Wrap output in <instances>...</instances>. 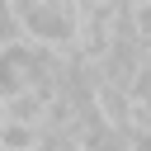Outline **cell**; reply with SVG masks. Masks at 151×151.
<instances>
[{"mask_svg": "<svg viewBox=\"0 0 151 151\" xmlns=\"http://www.w3.org/2000/svg\"><path fill=\"white\" fill-rule=\"evenodd\" d=\"M0 123H5V99H0Z\"/></svg>", "mask_w": 151, "mask_h": 151, "instance_id": "cell-5", "label": "cell"}, {"mask_svg": "<svg viewBox=\"0 0 151 151\" xmlns=\"http://www.w3.org/2000/svg\"><path fill=\"white\" fill-rule=\"evenodd\" d=\"M127 99H132V109L137 104H151V57L137 66V76L127 80Z\"/></svg>", "mask_w": 151, "mask_h": 151, "instance_id": "cell-3", "label": "cell"}, {"mask_svg": "<svg viewBox=\"0 0 151 151\" xmlns=\"http://www.w3.org/2000/svg\"><path fill=\"white\" fill-rule=\"evenodd\" d=\"M0 151H42V127L38 123H19L5 113L0 123Z\"/></svg>", "mask_w": 151, "mask_h": 151, "instance_id": "cell-1", "label": "cell"}, {"mask_svg": "<svg viewBox=\"0 0 151 151\" xmlns=\"http://www.w3.org/2000/svg\"><path fill=\"white\" fill-rule=\"evenodd\" d=\"M127 127H132V132H146V137H151V104H137V109H132V123H127Z\"/></svg>", "mask_w": 151, "mask_h": 151, "instance_id": "cell-4", "label": "cell"}, {"mask_svg": "<svg viewBox=\"0 0 151 151\" xmlns=\"http://www.w3.org/2000/svg\"><path fill=\"white\" fill-rule=\"evenodd\" d=\"M127 33L151 47V0H127Z\"/></svg>", "mask_w": 151, "mask_h": 151, "instance_id": "cell-2", "label": "cell"}]
</instances>
